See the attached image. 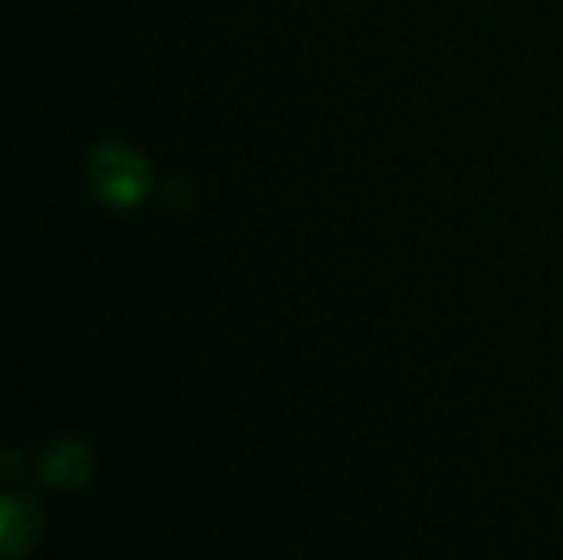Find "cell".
I'll return each instance as SVG.
<instances>
[{
	"label": "cell",
	"instance_id": "obj_1",
	"mask_svg": "<svg viewBox=\"0 0 563 560\" xmlns=\"http://www.w3.org/2000/svg\"><path fill=\"white\" fill-rule=\"evenodd\" d=\"M89 185L109 208H135L152 188V168L145 155L125 142H99L86 162Z\"/></svg>",
	"mask_w": 563,
	"mask_h": 560
},
{
	"label": "cell",
	"instance_id": "obj_2",
	"mask_svg": "<svg viewBox=\"0 0 563 560\" xmlns=\"http://www.w3.org/2000/svg\"><path fill=\"white\" fill-rule=\"evenodd\" d=\"M36 475L43 485L56 492H79L92 475V452L79 439H53L49 446H43L36 459Z\"/></svg>",
	"mask_w": 563,
	"mask_h": 560
},
{
	"label": "cell",
	"instance_id": "obj_3",
	"mask_svg": "<svg viewBox=\"0 0 563 560\" xmlns=\"http://www.w3.org/2000/svg\"><path fill=\"white\" fill-rule=\"evenodd\" d=\"M43 535V508L20 492H7L0 502V554L7 560L23 558L36 548Z\"/></svg>",
	"mask_w": 563,
	"mask_h": 560
}]
</instances>
